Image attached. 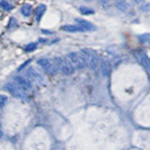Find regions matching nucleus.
<instances>
[{
    "label": "nucleus",
    "mask_w": 150,
    "mask_h": 150,
    "mask_svg": "<svg viewBox=\"0 0 150 150\" xmlns=\"http://www.w3.org/2000/svg\"><path fill=\"white\" fill-rule=\"evenodd\" d=\"M75 22H76L79 25L83 26L86 31H93V30H96V26L94 25L92 23L88 22V21H86V20H83V19H80V18H76V19H75Z\"/></svg>",
    "instance_id": "423d86ee"
},
{
    "label": "nucleus",
    "mask_w": 150,
    "mask_h": 150,
    "mask_svg": "<svg viewBox=\"0 0 150 150\" xmlns=\"http://www.w3.org/2000/svg\"><path fill=\"white\" fill-rule=\"evenodd\" d=\"M140 11L143 12H150V3H145L140 7Z\"/></svg>",
    "instance_id": "6ab92c4d"
},
{
    "label": "nucleus",
    "mask_w": 150,
    "mask_h": 150,
    "mask_svg": "<svg viewBox=\"0 0 150 150\" xmlns=\"http://www.w3.org/2000/svg\"><path fill=\"white\" fill-rule=\"evenodd\" d=\"M100 70L103 74V76H105V77H108L111 74L112 66H111V63L107 59H101V61H100Z\"/></svg>",
    "instance_id": "39448f33"
},
{
    "label": "nucleus",
    "mask_w": 150,
    "mask_h": 150,
    "mask_svg": "<svg viewBox=\"0 0 150 150\" xmlns=\"http://www.w3.org/2000/svg\"><path fill=\"white\" fill-rule=\"evenodd\" d=\"M46 8H47V7L44 4H40L37 7L36 11H35V15H36V20L38 23L41 20L42 16L44 15V13L46 11Z\"/></svg>",
    "instance_id": "9d476101"
},
{
    "label": "nucleus",
    "mask_w": 150,
    "mask_h": 150,
    "mask_svg": "<svg viewBox=\"0 0 150 150\" xmlns=\"http://www.w3.org/2000/svg\"><path fill=\"white\" fill-rule=\"evenodd\" d=\"M14 80H15V82L23 89V90H30L32 88V84L30 83V82L27 81L26 79L23 78L22 76H16L14 78Z\"/></svg>",
    "instance_id": "0eeeda50"
},
{
    "label": "nucleus",
    "mask_w": 150,
    "mask_h": 150,
    "mask_svg": "<svg viewBox=\"0 0 150 150\" xmlns=\"http://www.w3.org/2000/svg\"><path fill=\"white\" fill-rule=\"evenodd\" d=\"M33 12V7L30 4H25L21 8V13L25 17H29Z\"/></svg>",
    "instance_id": "9b49d317"
},
{
    "label": "nucleus",
    "mask_w": 150,
    "mask_h": 150,
    "mask_svg": "<svg viewBox=\"0 0 150 150\" xmlns=\"http://www.w3.org/2000/svg\"><path fill=\"white\" fill-rule=\"evenodd\" d=\"M115 6L121 11H126L127 9H128V4L125 1H116Z\"/></svg>",
    "instance_id": "4468645a"
},
{
    "label": "nucleus",
    "mask_w": 150,
    "mask_h": 150,
    "mask_svg": "<svg viewBox=\"0 0 150 150\" xmlns=\"http://www.w3.org/2000/svg\"><path fill=\"white\" fill-rule=\"evenodd\" d=\"M37 47H38L37 42H30V43H28L25 46V50L26 52H33L37 49Z\"/></svg>",
    "instance_id": "dca6fc26"
},
{
    "label": "nucleus",
    "mask_w": 150,
    "mask_h": 150,
    "mask_svg": "<svg viewBox=\"0 0 150 150\" xmlns=\"http://www.w3.org/2000/svg\"><path fill=\"white\" fill-rule=\"evenodd\" d=\"M80 12H81L83 15H90V14L95 13L94 9H91V8H86V7H81V8H80Z\"/></svg>",
    "instance_id": "2eb2a0df"
},
{
    "label": "nucleus",
    "mask_w": 150,
    "mask_h": 150,
    "mask_svg": "<svg viewBox=\"0 0 150 150\" xmlns=\"http://www.w3.org/2000/svg\"><path fill=\"white\" fill-rule=\"evenodd\" d=\"M87 1H90V0H87Z\"/></svg>",
    "instance_id": "5701e85b"
},
{
    "label": "nucleus",
    "mask_w": 150,
    "mask_h": 150,
    "mask_svg": "<svg viewBox=\"0 0 150 150\" xmlns=\"http://www.w3.org/2000/svg\"><path fill=\"white\" fill-rule=\"evenodd\" d=\"M101 1V3H103V4H107L108 2H109V0H100Z\"/></svg>",
    "instance_id": "412c9836"
},
{
    "label": "nucleus",
    "mask_w": 150,
    "mask_h": 150,
    "mask_svg": "<svg viewBox=\"0 0 150 150\" xmlns=\"http://www.w3.org/2000/svg\"><path fill=\"white\" fill-rule=\"evenodd\" d=\"M0 6H1V8L3 9H5V11H11V9L12 8L11 5L9 4L8 1H6V0H2L1 3H0Z\"/></svg>",
    "instance_id": "f3484780"
},
{
    "label": "nucleus",
    "mask_w": 150,
    "mask_h": 150,
    "mask_svg": "<svg viewBox=\"0 0 150 150\" xmlns=\"http://www.w3.org/2000/svg\"><path fill=\"white\" fill-rule=\"evenodd\" d=\"M144 1V0H132V2L135 3V4H141V3H143Z\"/></svg>",
    "instance_id": "aec40b11"
},
{
    "label": "nucleus",
    "mask_w": 150,
    "mask_h": 150,
    "mask_svg": "<svg viewBox=\"0 0 150 150\" xmlns=\"http://www.w3.org/2000/svg\"><path fill=\"white\" fill-rule=\"evenodd\" d=\"M116 1H125V0H116Z\"/></svg>",
    "instance_id": "4be33fe9"
},
{
    "label": "nucleus",
    "mask_w": 150,
    "mask_h": 150,
    "mask_svg": "<svg viewBox=\"0 0 150 150\" xmlns=\"http://www.w3.org/2000/svg\"><path fill=\"white\" fill-rule=\"evenodd\" d=\"M141 42H149L150 41V34H144L139 37Z\"/></svg>",
    "instance_id": "a211bd4d"
},
{
    "label": "nucleus",
    "mask_w": 150,
    "mask_h": 150,
    "mask_svg": "<svg viewBox=\"0 0 150 150\" xmlns=\"http://www.w3.org/2000/svg\"><path fill=\"white\" fill-rule=\"evenodd\" d=\"M38 65H40V67L43 69V70L48 73V74H51V75H54L57 71V66H56L55 62L54 61H52L48 58H40L37 61Z\"/></svg>",
    "instance_id": "7ed1b4c3"
},
{
    "label": "nucleus",
    "mask_w": 150,
    "mask_h": 150,
    "mask_svg": "<svg viewBox=\"0 0 150 150\" xmlns=\"http://www.w3.org/2000/svg\"><path fill=\"white\" fill-rule=\"evenodd\" d=\"M148 43H150V41H149V42H148Z\"/></svg>",
    "instance_id": "b1692460"
},
{
    "label": "nucleus",
    "mask_w": 150,
    "mask_h": 150,
    "mask_svg": "<svg viewBox=\"0 0 150 150\" xmlns=\"http://www.w3.org/2000/svg\"><path fill=\"white\" fill-rule=\"evenodd\" d=\"M141 61H142V64L144 67L150 72V58L146 54H142V55H141Z\"/></svg>",
    "instance_id": "ddd939ff"
},
{
    "label": "nucleus",
    "mask_w": 150,
    "mask_h": 150,
    "mask_svg": "<svg viewBox=\"0 0 150 150\" xmlns=\"http://www.w3.org/2000/svg\"><path fill=\"white\" fill-rule=\"evenodd\" d=\"M26 75L27 77L33 80V81H36V82H41L42 81V77L41 75L37 71V70L34 68H29L27 69L26 71Z\"/></svg>",
    "instance_id": "6e6552de"
},
{
    "label": "nucleus",
    "mask_w": 150,
    "mask_h": 150,
    "mask_svg": "<svg viewBox=\"0 0 150 150\" xmlns=\"http://www.w3.org/2000/svg\"><path fill=\"white\" fill-rule=\"evenodd\" d=\"M68 57L70 59V61H71L72 64L74 65V67L76 68V69H82L86 67V60H84L82 53H76V52H72V53L69 54Z\"/></svg>",
    "instance_id": "20e7f679"
},
{
    "label": "nucleus",
    "mask_w": 150,
    "mask_h": 150,
    "mask_svg": "<svg viewBox=\"0 0 150 150\" xmlns=\"http://www.w3.org/2000/svg\"><path fill=\"white\" fill-rule=\"evenodd\" d=\"M81 53L86 60V66L91 69H96L98 65V55L92 49H83Z\"/></svg>",
    "instance_id": "f03ea898"
},
{
    "label": "nucleus",
    "mask_w": 150,
    "mask_h": 150,
    "mask_svg": "<svg viewBox=\"0 0 150 150\" xmlns=\"http://www.w3.org/2000/svg\"><path fill=\"white\" fill-rule=\"evenodd\" d=\"M54 61L64 75H71L74 73L75 67L68 56L67 57H58L57 56V57L54 58Z\"/></svg>",
    "instance_id": "f257e3e1"
},
{
    "label": "nucleus",
    "mask_w": 150,
    "mask_h": 150,
    "mask_svg": "<svg viewBox=\"0 0 150 150\" xmlns=\"http://www.w3.org/2000/svg\"><path fill=\"white\" fill-rule=\"evenodd\" d=\"M62 29L64 31L70 32V33H76V32H84L86 31L83 26L81 25H64L62 26Z\"/></svg>",
    "instance_id": "1a4fd4ad"
},
{
    "label": "nucleus",
    "mask_w": 150,
    "mask_h": 150,
    "mask_svg": "<svg viewBox=\"0 0 150 150\" xmlns=\"http://www.w3.org/2000/svg\"><path fill=\"white\" fill-rule=\"evenodd\" d=\"M6 88H7V90L11 93V94H12L13 96H16V97H22V95H21V92L18 90L17 89V87H15L13 86V84H11V83H8L7 86H6Z\"/></svg>",
    "instance_id": "f8f14e48"
}]
</instances>
